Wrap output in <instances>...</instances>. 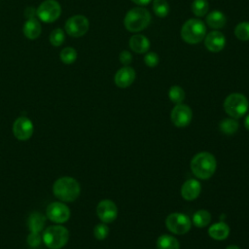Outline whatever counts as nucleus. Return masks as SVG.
I'll use <instances>...</instances> for the list:
<instances>
[{
	"instance_id": "nucleus-1",
	"label": "nucleus",
	"mask_w": 249,
	"mask_h": 249,
	"mask_svg": "<svg viewBox=\"0 0 249 249\" xmlns=\"http://www.w3.org/2000/svg\"><path fill=\"white\" fill-rule=\"evenodd\" d=\"M216 166L215 157L208 152H200L191 160V169L194 175L202 180L210 178L214 174Z\"/></svg>"
},
{
	"instance_id": "nucleus-2",
	"label": "nucleus",
	"mask_w": 249,
	"mask_h": 249,
	"mask_svg": "<svg viewBox=\"0 0 249 249\" xmlns=\"http://www.w3.org/2000/svg\"><path fill=\"white\" fill-rule=\"evenodd\" d=\"M80 185L78 181L72 177H61L57 179L53 186V195L60 200L70 202L74 201L80 196Z\"/></svg>"
},
{
	"instance_id": "nucleus-3",
	"label": "nucleus",
	"mask_w": 249,
	"mask_h": 249,
	"mask_svg": "<svg viewBox=\"0 0 249 249\" xmlns=\"http://www.w3.org/2000/svg\"><path fill=\"white\" fill-rule=\"evenodd\" d=\"M151 21L149 11L142 7L130 9L124 17V26L130 32H138L146 28Z\"/></svg>"
},
{
	"instance_id": "nucleus-4",
	"label": "nucleus",
	"mask_w": 249,
	"mask_h": 249,
	"mask_svg": "<svg viewBox=\"0 0 249 249\" xmlns=\"http://www.w3.org/2000/svg\"><path fill=\"white\" fill-rule=\"evenodd\" d=\"M206 35L205 24L197 18L187 20L181 28L182 39L189 44H197Z\"/></svg>"
},
{
	"instance_id": "nucleus-5",
	"label": "nucleus",
	"mask_w": 249,
	"mask_h": 249,
	"mask_svg": "<svg viewBox=\"0 0 249 249\" xmlns=\"http://www.w3.org/2000/svg\"><path fill=\"white\" fill-rule=\"evenodd\" d=\"M249 107V103L245 95L241 93H231L224 101V109L226 113L233 119H239L245 115Z\"/></svg>"
},
{
	"instance_id": "nucleus-6",
	"label": "nucleus",
	"mask_w": 249,
	"mask_h": 249,
	"mask_svg": "<svg viewBox=\"0 0 249 249\" xmlns=\"http://www.w3.org/2000/svg\"><path fill=\"white\" fill-rule=\"evenodd\" d=\"M44 243L51 249H59L63 247L69 238V232L65 227L51 226L43 233Z\"/></svg>"
},
{
	"instance_id": "nucleus-7",
	"label": "nucleus",
	"mask_w": 249,
	"mask_h": 249,
	"mask_svg": "<svg viewBox=\"0 0 249 249\" xmlns=\"http://www.w3.org/2000/svg\"><path fill=\"white\" fill-rule=\"evenodd\" d=\"M61 14V7L56 0H45L36 9V16L43 22L51 23L56 20Z\"/></svg>"
},
{
	"instance_id": "nucleus-8",
	"label": "nucleus",
	"mask_w": 249,
	"mask_h": 249,
	"mask_svg": "<svg viewBox=\"0 0 249 249\" xmlns=\"http://www.w3.org/2000/svg\"><path fill=\"white\" fill-rule=\"evenodd\" d=\"M165 226L175 234H184L191 230L192 221L186 214L174 212L166 217Z\"/></svg>"
},
{
	"instance_id": "nucleus-9",
	"label": "nucleus",
	"mask_w": 249,
	"mask_h": 249,
	"mask_svg": "<svg viewBox=\"0 0 249 249\" xmlns=\"http://www.w3.org/2000/svg\"><path fill=\"white\" fill-rule=\"evenodd\" d=\"M89 27V19L83 15H75L65 22V31L72 37H81L87 33Z\"/></svg>"
},
{
	"instance_id": "nucleus-10",
	"label": "nucleus",
	"mask_w": 249,
	"mask_h": 249,
	"mask_svg": "<svg viewBox=\"0 0 249 249\" xmlns=\"http://www.w3.org/2000/svg\"><path fill=\"white\" fill-rule=\"evenodd\" d=\"M47 217L54 223H65L70 217V209L62 202H53L46 210Z\"/></svg>"
},
{
	"instance_id": "nucleus-11",
	"label": "nucleus",
	"mask_w": 249,
	"mask_h": 249,
	"mask_svg": "<svg viewBox=\"0 0 249 249\" xmlns=\"http://www.w3.org/2000/svg\"><path fill=\"white\" fill-rule=\"evenodd\" d=\"M193 118V113L188 105L179 103L171 111V121L177 127L187 126Z\"/></svg>"
},
{
	"instance_id": "nucleus-12",
	"label": "nucleus",
	"mask_w": 249,
	"mask_h": 249,
	"mask_svg": "<svg viewBox=\"0 0 249 249\" xmlns=\"http://www.w3.org/2000/svg\"><path fill=\"white\" fill-rule=\"evenodd\" d=\"M96 214L103 223H112L118 216V208L112 200L103 199L96 206Z\"/></svg>"
},
{
	"instance_id": "nucleus-13",
	"label": "nucleus",
	"mask_w": 249,
	"mask_h": 249,
	"mask_svg": "<svg viewBox=\"0 0 249 249\" xmlns=\"http://www.w3.org/2000/svg\"><path fill=\"white\" fill-rule=\"evenodd\" d=\"M13 133L18 140H27L33 134V124L26 117L18 118L13 124Z\"/></svg>"
},
{
	"instance_id": "nucleus-14",
	"label": "nucleus",
	"mask_w": 249,
	"mask_h": 249,
	"mask_svg": "<svg viewBox=\"0 0 249 249\" xmlns=\"http://www.w3.org/2000/svg\"><path fill=\"white\" fill-rule=\"evenodd\" d=\"M204 45L212 53L222 51L226 45V38L220 31H211L204 37Z\"/></svg>"
},
{
	"instance_id": "nucleus-15",
	"label": "nucleus",
	"mask_w": 249,
	"mask_h": 249,
	"mask_svg": "<svg viewBox=\"0 0 249 249\" xmlns=\"http://www.w3.org/2000/svg\"><path fill=\"white\" fill-rule=\"evenodd\" d=\"M115 84L117 87L124 89L129 87L135 80V71L130 66H124L119 69L115 75Z\"/></svg>"
},
{
	"instance_id": "nucleus-16",
	"label": "nucleus",
	"mask_w": 249,
	"mask_h": 249,
	"mask_svg": "<svg viewBox=\"0 0 249 249\" xmlns=\"http://www.w3.org/2000/svg\"><path fill=\"white\" fill-rule=\"evenodd\" d=\"M200 191V183L196 179H189L181 187V196L186 200H194L199 196Z\"/></svg>"
},
{
	"instance_id": "nucleus-17",
	"label": "nucleus",
	"mask_w": 249,
	"mask_h": 249,
	"mask_svg": "<svg viewBox=\"0 0 249 249\" xmlns=\"http://www.w3.org/2000/svg\"><path fill=\"white\" fill-rule=\"evenodd\" d=\"M41 30L42 28L40 21L35 18L27 19L22 27V32L24 36L29 40H34L38 38L41 34Z\"/></svg>"
},
{
	"instance_id": "nucleus-18",
	"label": "nucleus",
	"mask_w": 249,
	"mask_h": 249,
	"mask_svg": "<svg viewBox=\"0 0 249 249\" xmlns=\"http://www.w3.org/2000/svg\"><path fill=\"white\" fill-rule=\"evenodd\" d=\"M208 234L215 240H224L230 234V227L223 221L215 223L209 228Z\"/></svg>"
},
{
	"instance_id": "nucleus-19",
	"label": "nucleus",
	"mask_w": 249,
	"mask_h": 249,
	"mask_svg": "<svg viewBox=\"0 0 249 249\" xmlns=\"http://www.w3.org/2000/svg\"><path fill=\"white\" fill-rule=\"evenodd\" d=\"M129 47L134 53H144L150 48V41L146 36L141 34H136L130 38Z\"/></svg>"
},
{
	"instance_id": "nucleus-20",
	"label": "nucleus",
	"mask_w": 249,
	"mask_h": 249,
	"mask_svg": "<svg viewBox=\"0 0 249 249\" xmlns=\"http://www.w3.org/2000/svg\"><path fill=\"white\" fill-rule=\"evenodd\" d=\"M227 18L225 15L220 11H213L206 17V23L212 28H222L225 26Z\"/></svg>"
},
{
	"instance_id": "nucleus-21",
	"label": "nucleus",
	"mask_w": 249,
	"mask_h": 249,
	"mask_svg": "<svg viewBox=\"0 0 249 249\" xmlns=\"http://www.w3.org/2000/svg\"><path fill=\"white\" fill-rule=\"evenodd\" d=\"M28 229L30 232H39L43 230L45 226V217L38 212H34L30 214L28 218Z\"/></svg>"
},
{
	"instance_id": "nucleus-22",
	"label": "nucleus",
	"mask_w": 249,
	"mask_h": 249,
	"mask_svg": "<svg viewBox=\"0 0 249 249\" xmlns=\"http://www.w3.org/2000/svg\"><path fill=\"white\" fill-rule=\"evenodd\" d=\"M158 249H180L178 240L172 235L162 234L157 240Z\"/></svg>"
},
{
	"instance_id": "nucleus-23",
	"label": "nucleus",
	"mask_w": 249,
	"mask_h": 249,
	"mask_svg": "<svg viewBox=\"0 0 249 249\" xmlns=\"http://www.w3.org/2000/svg\"><path fill=\"white\" fill-rule=\"evenodd\" d=\"M211 221V215L208 211L206 210H198L196 211L194 215H193V219L192 222L194 223V225L197 228H204L206 227Z\"/></svg>"
},
{
	"instance_id": "nucleus-24",
	"label": "nucleus",
	"mask_w": 249,
	"mask_h": 249,
	"mask_svg": "<svg viewBox=\"0 0 249 249\" xmlns=\"http://www.w3.org/2000/svg\"><path fill=\"white\" fill-rule=\"evenodd\" d=\"M238 123L235 119L233 118H227V119H224L220 124H219V127H220V130L227 134V135H231V134H234L237 129H238Z\"/></svg>"
},
{
	"instance_id": "nucleus-25",
	"label": "nucleus",
	"mask_w": 249,
	"mask_h": 249,
	"mask_svg": "<svg viewBox=\"0 0 249 249\" xmlns=\"http://www.w3.org/2000/svg\"><path fill=\"white\" fill-rule=\"evenodd\" d=\"M77 56H78L77 51L72 47H66V48L62 49V51L60 52V54H59L60 60L64 64L74 63L75 60L77 59Z\"/></svg>"
},
{
	"instance_id": "nucleus-26",
	"label": "nucleus",
	"mask_w": 249,
	"mask_h": 249,
	"mask_svg": "<svg viewBox=\"0 0 249 249\" xmlns=\"http://www.w3.org/2000/svg\"><path fill=\"white\" fill-rule=\"evenodd\" d=\"M153 10L158 17L164 18L168 15L169 5L166 0H154L153 1Z\"/></svg>"
},
{
	"instance_id": "nucleus-27",
	"label": "nucleus",
	"mask_w": 249,
	"mask_h": 249,
	"mask_svg": "<svg viewBox=\"0 0 249 249\" xmlns=\"http://www.w3.org/2000/svg\"><path fill=\"white\" fill-rule=\"evenodd\" d=\"M208 2L207 0H194L192 3V12L196 17H203L208 11Z\"/></svg>"
},
{
	"instance_id": "nucleus-28",
	"label": "nucleus",
	"mask_w": 249,
	"mask_h": 249,
	"mask_svg": "<svg viewBox=\"0 0 249 249\" xmlns=\"http://www.w3.org/2000/svg\"><path fill=\"white\" fill-rule=\"evenodd\" d=\"M234 35L241 41L249 40V21L239 22L234 28Z\"/></svg>"
},
{
	"instance_id": "nucleus-29",
	"label": "nucleus",
	"mask_w": 249,
	"mask_h": 249,
	"mask_svg": "<svg viewBox=\"0 0 249 249\" xmlns=\"http://www.w3.org/2000/svg\"><path fill=\"white\" fill-rule=\"evenodd\" d=\"M168 96L173 103L179 104L185 98V91L179 86H172L168 90Z\"/></svg>"
},
{
	"instance_id": "nucleus-30",
	"label": "nucleus",
	"mask_w": 249,
	"mask_h": 249,
	"mask_svg": "<svg viewBox=\"0 0 249 249\" xmlns=\"http://www.w3.org/2000/svg\"><path fill=\"white\" fill-rule=\"evenodd\" d=\"M50 43L54 47H59L65 40V34L61 28L53 29L50 34Z\"/></svg>"
},
{
	"instance_id": "nucleus-31",
	"label": "nucleus",
	"mask_w": 249,
	"mask_h": 249,
	"mask_svg": "<svg viewBox=\"0 0 249 249\" xmlns=\"http://www.w3.org/2000/svg\"><path fill=\"white\" fill-rule=\"evenodd\" d=\"M109 233V228L105 225V223L103 224H98L94 227V230H93V234H94V237L98 240H103L107 237Z\"/></svg>"
},
{
	"instance_id": "nucleus-32",
	"label": "nucleus",
	"mask_w": 249,
	"mask_h": 249,
	"mask_svg": "<svg viewBox=\"0 0 249 249\" xmlns=\"http://www.w3.org/2000/svg\"><path fill=\"white\" fill-rule=\"evenodd\" d=\"M144 62L147 66L149 67H155L158 65L159 63V56L156 53L154 52H151V53H148L145 54L144 56Z\"/></svg>"
},
{
	"instance_id": "nucleus-33",
	"label": "nucleus",
	"mask_w": 249,
	"mask_h": 249,
	"mask_svg": "<svg viewBox=\"0 0 249 249\" xmlns=\"http://www.w3.org/2000/svg\"><path fill=\"white\" fill-rule=\"evenodd\" d=\"M27 243L31 247H37L41 243V236L39 232H30V234L27 237Z\"/></svg>"
},
{
	"instance_id": "nucleus-34",
	"label": "nucleus",
	"mask_w": 249,
	"mask_h": 249,
	"mask_svg": "<svg viewBox=\"0 0 249 249\" xmlns=\"http://www.w3.org/2000/svg\"><path fill=\"white\" fill-rule=\"evenodd\" d=\"M119 58H120V61H121L123 64L126 65V66H127L129 63H131V61H132V55H131V53H130L129 52H127V51H123V52L120 53Z\"/></svg>"
},
{
	"instance_id": "nucleus-35",
	"label": "nucleus",
	"mask_w": 249,
	"mask_h": 249,
	"mask_svg": "<svg viewBox=\"0 0 249 249\" xmlns=\"http://www.w3.org/2000/svg\"><path fill=\"white\" fill-rule=\"evenodd\" d=\"M36 16V9L34 7H27L25 10H24V17L29 19V18H32Z\"/></svg>"
},
{
	"instance_id": "nucleus-36",
	"label": "nucleus",
	"mask_w": 249,
	"mask_h": 249,
	"mask_svg": "<svg viewBox=\"0 0 249 249\" xmlns=\"http://www.w3.org/2000/svg\"><path fill=\"white\" fill-rule=\"evenodd\" d=\"M133 3L137 4V5H140V6H144V5H147L149 4L152 0H131Z\"/></svg>"
},
{
	"instance_id": "nucleus-37",
	"label": "nucleus",
	"mask_w": 249,
	"mask_h": 249,
	"mask_svg": "<svg viewBox=\"0 0 249 249\" xmlns=\"http://www.w3.org/2000/svg\"><path fill=\"white\" fill-rule=\"evenodd\" d=\"M244 125H245V127L249 130V114L246 116V118H245V121H244Z\"/></svg>"
},
{
	"instance_id": "nucleus-38",
	"label": "nucleus",
	"mask_w": 249,
	"mask_h": 249,
	"mask_svg": "<svg viewBox=\"0 0 249 249\" xmlns=\"http://www.w3.org/2000/svg\"><path fill=\"white\" fill-rule=\"evenodd\" d=\"M226 249H240V248L238 246H236V245H230Z\"/></svg>"
}]
</instances>
